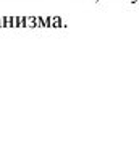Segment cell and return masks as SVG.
I'll list each match as a JSON object with an SVG mask.
<instances>
[{
	"instance_id": "cell-1",
	"label": "cell",
	"mask_w": 139,
	"mask_h": 149,
	"mask_svg": "<svg viewBox=\"0 0 139 149\" xmlns=\"http://www.w3.org/2000/svg\"><path fill=\"white\" fill-rule=\"evenodd\" d=\"M129 2H131V3H136V2H138V0H129Z\"/></svg>"
}]
</instances>
